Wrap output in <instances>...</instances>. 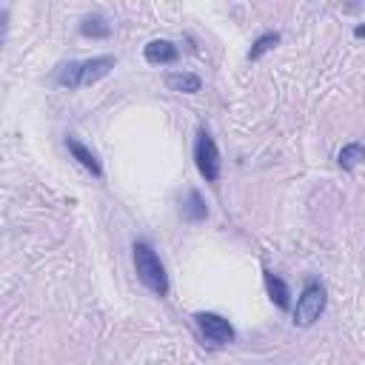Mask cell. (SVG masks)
Masks as SVG:
<instances>
[{"mask_svg":"<svg viewBox=\"0 0 365 365\" xmlns=\"http://www.w3.org/2000/svg\"><path fill=\"white\" fill-rule=\"evenodd\" d=\"M114 63L117 60L111 54H97V57H88V60H68L57 68L54 80L63 88H86V86L100 83L114 68Z\"/></svg>","mask_w":365,"mask_h":365,"instance_id":"6da1fadb","label":"cell"},{"mask_svg":"<svg viewBox=\"0 0 365 365\" xmlns=\"http://www.w3.org/2000/svg\"><path fill=\"white\" fill-rule=\"evenodd\" d=\"M131 257H134L137 279H140L148 291H154L157 297H165V294H168V274H165V265H163V259L157 257V251H154L148 242H134Z\"/></svg>","mask_w":365,"mask_h":365,"instance_id":"7a4b0ae2","label":"cell"},{"mask_svg":"<svg viewBox=\"0 0 365 365\" xmlns=\"http://www.w3.org/2000/svg\"><path fill=\"white\" fill-rule=\"evenodd\" d=\"M325 302H328L325 285H322L317 277H308V279L302 282V291H299L297 305H294V325H299V328H311V325L322 317Z\"/></svg>","mask_w":365,"mask_h":365,"instance_id":"3957f363","label":"cell"},{"mask_svg":"<svg viewBox=\"0 0 365 365\" xmlns=\"http://www.w3.org/2000/svg\"><path fill=\"white\" fill-rule=\"evenodd\" d=\"M194 165L200 171V177L205 182H217L220 174H222V160H220V148L214 143V137L202 128L194 140Z\"/></svg>","mask_w":365,"mask_h":365,"instance_id":"277c9868","label":"cell"},{"mask_svg":"<svg viewBox=\"0 0 365 365\" xmlns=\"http://www.w3.org/2000/svg\"><path fill=\"white\" fill-rule=\"evenodd\" d=\"M194 322H197L202 339H208L211 345H228V342H234V336H237L234 325H231L225 317L214 314V311H200V314H194Z\"/></svg>","mask_w":365,"mask_h":365,"instance_id":"5b68a950","label":"cell"},{"mask_svg":"<svg viewBox=\"0 0 365 365\" xmlns=\"http://www.w3.org/2000/svg\"><path fill=\"white\" fill-rule=\"evenodd\" d=\"M66 148H68V154L91 174V177H103V165H100V160H97V154L83 143V140H77L74 134H68L66 137Z\"/></svg>","mask_w":365,"mask_h":365,"instance_id":"8992f818","label":"cell"},{"mask_svg":"<svg viewBox=\"0 0 365 365\" xmlns=\"http://www.w3.org/2000/svg\"><path fill=\"white\" fill-rule=\"evenodd\" d=\"M143 57H145L151 66H168V63H177L180 48H177L171 40H148V43L143 46Z\"/></svg>","mask_w":365,"mask_h":365,"instance_id":"52a82bcc","label":"cell"},{"mask_svg":"<svg viewBox=\"0 0 365 365\" xmlns=\"http://www.w3.org/2000/svg\"><path fill=\"white\" fill-rule=\"evenodd\" d=\"M165 88L177 94H197L202 88V80L194 71H171L165 74Z\"/></svg>","mask_w":365,"mask_h":365,"instance_id":"ba28073f","label":"cell"},{"mask_svg":"<svg viewBox=\"0 0 365 365\" xmlns=\"http://www.w3.org/2000/svg\"><path fill=\"white\" fill-rule=\"evenodd\" d=\"M262 279H265V291H268V297L277 302V308H291V288L285 285V279L282 277H277L274 271H262Z\"/></svg>","mask_w":365,"mask_h":365,"instance_id":"9c48e42d","label":"cell"},{"mask_svg":"<svg viewBox=\"0 0 365 365\" xmlns=\"http://www.w3.org/2000/svg\"><path fill=\"white\" fill-rule=\"evenodd\" d=\"M205 217H208V208H205L200 191H188L185 200H182V220H188V222H200V220H205Z\"/></svg>","mask_w":365,"mask_h":365,"instance_id":"30bf717a","label":"cell"},{"mask_svg":"<svg viewBox=\"0 0 365 365\" xmlns=\"http://www.w3.org/2000/svg\"><path fill=\"white\" fill-rule=\"evenodd\" d=\"M362 160H365V145H362V143H348V145H342L339 154H336V163H339V168H345V171H354Z\"/></svg>","mask_w":365,"mask_h":365,"instance_id":"8fae6325","label":"cell"},{"mask_svg":"<svg viewBox=\"0 0 365 365\" xmlns=\"http://www.w3.org/2000/svg\"><path fill=\"white\" fill-rule=\"evenodd\" d=\"M80 34H83V37H94V40H106V37L111 34V26L106 23V17L91 14V17H83V23H80Z\"/></svg>","mask_w":365,"mask_h":365,"instance_id":"7c38bea8","label":"cell"},{"mask_svg":"<svg viewBox=\"0 0 365 365\" xmlns=\"http://www.w3.org/2000/svg\"><path fill=\"white\" fill-rule=\"evenodd\" d=\"M277 43H279V31H265V34H259V37L251 43V48H248V60H259V57L268 54Z\"/></svg>","mask_w":365,"mask_h":365,"instance_id":"4fadbf2b","label":"cell"},{"mask_svg":"<svg viewBox=\"0 0 365 365\" xmlns=\"http://www.w3.org/2000/svg\"><path fill=\"white\" fill-rule=\"evenodd\" d=\"M354 34H356V37H365V26H356V29H354Z\"/></svg>","mask_w":365,"mask_h":365,"instance_id":"5bb4252c","label":"cell"}]
</instances>
